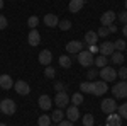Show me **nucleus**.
<instances>
[{"instance_id":"obj_1","label":"nucleus","mask_w":127,"mask_h":126,"mask_svg":"<svg viewBox=\"0 0 127 126\" xmlns=\"http://www.w3.org/2000/svg\"><path fill=\"white\" fill-rule=\"evenodd\" d=\"M107 90H108L107 82H103V80L90 82V94H93V96H103Z\"/></svg>"},{"instance_id":"obj_46","label":"nucleus","mask_w":127,"mask_h":126,"mask_svg":"<svg viewBox=\"0 0 127 126\" xmlns=\"http://www.w3.org/2000/svg\"><path fill=\"white\" fill-rule=\"evenodd\" d=\"M126 10H127V0H126Z\"/></svg>"},{"instance_id":"obj_40","label":"nucleus","mask_w":127,"mask_h":126,"mask_svg":"<svg viewBox=\"0 0 127 126\" xmlns=\"http://www.w3.org/2000/svg\"><path fill=\"white\" fill-rule=\"evenodd\" d=\"M58 126H75V125H73L69 119H63L61 123H58Z\"/></svg>"},{"instance_id":"obj_3","label":"nucleus","mask_w":127,"mask_h":126,"mask_svg":"<svg viewBox=\"0 0 127 126\" xmlns=\"http://www.w3.org/2000/svg\"><path fill=\"white\" fill-rule=\"evenodd\" d=\"M15 111H17V104H15L12 99H3V101H0V113H3V114H7V116H12Z\"/></svg>"},{"instance_id":"obj_34","label":"nucleus","mask_w":127,"mask_h":126,"mask_svg":"<svg viewBox=\"0 0 127 126\" xmlns=\"http://www.w3.org/2000/svg\"><path fill=\"white\" fill-rule=\"evenodd\" d=\"M117 77H120L122 80H127V67H120V70L117 72Z\"/></svg>"},{"instance_id":"obj_45","label":"nucleus","mask_w":127,"mask_h":126,"mask_svg":"<svg viewBox=\"0 0 127 126\" xmlns=\"http://www.w3.org/2000/svg\"><path fill=\"white\" fill-rule=\"evenodd\" d=\"M0 126H7V125H5V123H0Z\"/></svg>"},{"instance_id":"obj_33","label":"nucleus","mask_w":127,"mask_h":126,"mask_svg":"<svg viewBox=\"0 0 127 126\" xmlns=\"http://www.w3.org/2000/svg\"><path fill=\"white\" fill-rule=\"evenodd\" d=\"M80 90H81V94H90V82H81Z\"/></svg>"},{"instance_id":"obj_41","label":"nucleus","mask_w":127,"mask_h":126,"mask_svg":"<svg viewBox=\"0 0 127 126\" xmlns=\"http://www.w3.org/2000/svg\"><path fill=\"white\" fill-rule=\"evenodd\" d=\"M88 51L93 55V53H97V51H98V46H97V44H92V46H88Z\"/></svg>"},{"instance_id":"obj_18","label":"nucleus","mask_w":127,"mask_h":126,"mask_svg":"<svg viewBox=\"0 0 127 126\" xmlns=\"http://www.w3.org/2000/svg\"><path fill=\"white\" fill-rule=\"evenodd\" d=\"M51 104H53V101H51V97L46 96V94H42L39 97V107L42 111H49L51 109Z\"/></svg>"},{"instance_id":"obj_14","label":"nucleus","mask_w":127,"mask_h":126,"mask_svg":"<svg viewBox=\"0 0 127 126\" xmlns=\"http://www.w3.org/2000/svg\"><path fill=\"white\" fill-rule=\"evenodd\" d=\"M66 116H68V119L71 121V123H75L76 119H80V111H78V106H68V109H66Z\"/></svg>"},{"instance_id":"obj_9","label":"nucleus","mask_w":127,"mask_h":126,"mask_svg":"<svg viewBox=\"0 0 127 126\" xmlns=\"http://www.w3.org/2000/svg\"><path fill=\"white\" fill-rule=\"evenodd\" d=\"M14 89H15V92H17L19 96H27L31 92V87H29V84H27L26 80H17L15 85H14Z\"/></svg>"},{"instance_id":"obj_12","label":"nucleus","mask_w":127,"mask_h":126,"mask_svg":"<svg viewBox=\"0 0 127 126\" xmlns=\"http://www.w3.org/2000/svg\"><path fill=\"white\" fill-rule=\"evenodd\" d=\"M41 65H44V67H48L49 63H51V60H53V53L49 51V49H42L39 53V56H37Z\"/></svg>"},{"instance_id":"obj_31","label":"nucleus","mask_w":127,"mask_h":126,"mask_svg":"<svg viewBox=\"0 0 127 126\" xmlns=\"http://www.w3.org/2000/svg\"><path fill=\"white\" fill-rule=\"evenodd\" d=\"M114 46H115V51H122V53H124V49H126V41L117 39V41L114 43Z\"/></svg>"},{"instance_id":"obj_16","label":"nucleus","mask_w":127,"mask_h":126,"mask_svg":"<svg viewBox=\"0 0 127 126\" xmlns=\"http://www.w3.org/2000/svg\"><path fill=\"white\" fill-rule=\"evenodd\" d=\"M42 22H44L48 27H56L58 22H59V19H58V15H54V14H46L44 19H42Z\"/></svg>"},{"instance_id":"obj_24","label":"nucleus","mask_w":127,"mask_h":126,"mask_svg":"<svg viewBox=\"0 0 127 126\" xmlns=\"http://www.w3.org/2000/svg\"><path fill=\"white\" fill-rule=\"evenodd\" d=\"M69 101H71L73 106H80V104H83V94L76 92V94H73V96L69 97Z\"/></svg>"},{"instance_id":"obj_28","label":"nucleus","mask_w":127,"mask_h":126,"mask_svg":"<svg viewBox=\"0 0 127 126\" xmlns=\"http://www.w3.org/2000/svg\"><path fill=\"white\" fill-rule=\"evenodd\" d=\"M81 123H83V126H93L95 119H93V116H92V114H85V116H83V119H81Z\"/></svg>"},{"instance_id":"obj_43","label":"nucleus","mask_w":127,"mask_h":126,"mask_svg":"<svg viewBox=\"0 0 127 126\" xmlns=\"http://www.w3.org/2000/svg\"><path fill=\"white\" fill-rule=\"evenodd\" d=\"M122 34L127 36V24H124V27H122Z\"/></svg>"},{"instance_id":"obj_37","label":"nucleus","mask_w":127,"mask_h":126,"mask_svg":"<svg viewBox=\"0 0 127 126\" xmlns=\"http://www.w3.org/2000/svg\"><path fill=\"white\" fill-rule=\"evenodd\" d=\"M7 24H9V22H7V17L0 14V29H5V27H7Z\"/></svg>"},{"instance_id":"obj_2","label":"nucleus","mask_w":127,"mask_h":126,"mask_svg":"<svg viewBox=\"0 0 127 126\" xmlns=\"http://www.w3.org/2000/svg\"><path fill=\"white\" fill-rule=\"evenodd\" d=\"M76 56H78V63L80 65H81V67H87V68H90L92 65H93V61H95L93 55H92L88 49H81Z\"/></svg>"},{"instance_id":"obj_30","label":"nucleus","mask_w":127,"mask_h":126,"mask_svg":"<svg viewBox=\"0 0 127 126\" xmlns=\"http://www.w3.org/2000/svg\"><path fill=\"white\" fill-rule=\"evenodd\" d=\"M117 111H119V116H120V118L127 119V102H126V104H120V106L117 107Z\"/></svg>"},{"instance_id":"obj_15","label":"nucleus","mask_w":127,"mask_h":126,"mask_svg":"<svg viewBox=\"0 0 127 126\" xmlns=\"http://www.w3.org/2000/svg\"><path fill=\"white\" fill-rule=\"evenodd\" d=\"M107 123L105 126H122V118L115 114V113H112V114H107Z\"/></svg>"},{"instance_id":"obj_22","label":"nucleus","mask_w":127,"mask_h":126,"mask_svg":"<svg viewBox=\"0 0 127 126\" xmlns=\"http://www.w3.org/2000/svg\"><path fill=\"white\" fill-rule=\"evenodd\" d=\"M63 118H64V113H63V109H56L54 113H53V116H51V121H54V125H58L63 121Z\"/></svg>"},{"instance_id":"obj_23","label":"nucleus","mask_w":127,"mask_h":126,"mask_svg":"<svg viewBox=\"0 0 127 126\" xmlns=\"http://www.w3.org/2000/svg\"><path fill=\"white\" fill-rule=\"evenodd\" d=\"M107 63H108V58H107V56H103V55L97 56V58H95V61H93V65H95V67H98V68L107 67Z\"/></svg>"},{"instance_id":"obj_42","label":"nucleus","mask_w":127,"mask_h":126,"mask_svg":"<svg viewBox=\"0 0 127 126\" xmlns=\"http://www.w3.org/2000/svg\"><path fill=\"white\" fill-rule=\"evenodd\" d=\"M107 29H108V32H115V31H117V26H115V24H110Z\"/></svg>"},{"instance_id":"obj_25","label":"nucleus","mask_w":127,"mask_h":126,"mask_svg":"<svg viewBox=\"0 0 127 126\" xmlns=\"http://www.w3.org/2000/svg\"><path fill=\"white\" fill-rule=\"evenodd\" d=\"M37 126H51V116L41 114L39 119H37Z\"/></svg>"},{"instance_id":"obj_35","label":"nucleus","mask_w":127,"mask_h":126,"mask_svg":"<svg viewBox=\"0 0 127 126\" xmlns=\"http://www.w3.org/2000/svg\"><path fill=\"white\" fill-rule=\"evenodd\" d=\"M97 34H98V38H107V36L110 34V32H108V29H107V27H103V26H102V27H100V29L97 31Z\"/></svg>"},{"instance_id":"obj_11","label":"nucleus","mask_w":127,"mask_h":126,"mask_svg":"<svg viewBox=\"0 0 127 126\" xmlns=\"http://www.w3.org/2000/svg\"><path fill=\"white\" fill-rule=\"evenodd\" d=\"M66 49H68V53H71V55H78L80 51L83 49V43L81 41H69L68 44H66Z\"/></svg>"},{"instance_id":"obj_10","label":"nucleus","mask_w":127,"mask_h":126,"mask_svg":"<svg viewBox=\"0 0 127 126\" xmlns=\"http://www.w3.org/2000/svg\"><path fill=\"white\" fill-rule=\"evenodd\" d=\"M98 51L103 55V56H110L114 51H115V46H114V43H110V41H103L100 46H98Z\"/></svg>"},{"instance_id":"obj_17","label":"nucleus","mask_w":127,"mask_h":126,"mask_svg":"<svg viewBox=\"0 0 127 126\" xmlns=\"http://www.w3.org/2000/svg\"><path fill=\"white\" fill-rule=\"evenodd\" d=\"M0 87L3 90H9V89L14 87V80L10 75H0Z\"/></svg>"},{"instance_id":"obj_4","label":"nucleus","mask_w":127,"mask_h":126,"mask_svg":"<svg viewBox=\"0 0 127 126\" xmlns=\"http://www.w3.org/2000/svg\"><path fill=\"white\" fill-rule=\"evenodd\" d=\"M112 94H114V97H117V99H126L127 97V80H122V82L115 84L112 87Z\"/></svg>"},{"instance_id":"obj_38","label":"nucleus","mask_w":127,"mask_h":126,"mask_svg":"<svg viewBox=\"0 0 127 126\" xmlns=\"http://www.w3.org/2000/svg\"><path fill=\"white\" fill-rule=\"evenodd\" d=\"M117 17H119V20H120V22H124V24H127V10H124V12H120V14H119Z\"/></svg>"},{"instance_id":"obj_32","label":"nucleus","mask_w":127,"mask_h":126,"mask_svg":"<svg viewBox=\"0 0 127 126\" xmlns=\"http://www.w3.org/2000/svg\"><path fill=\"white\" fill-rule=\"evenodd\" d=\"M44 75H46L48 78H54V77H56V70L48 65V67H46V70H44Z\"/></svg>"},{"instance_id":"obj_7","label":"nucleus","mask_w":127,"mask_h":126,"mask_svg":"<svg viewBox=\"0 0 127 126\" xmlns=\"http://www.w3.org/2000/svg\"><path fill=\"white\" fill-rule=\"evenodd\" d=\"M117 19V14L114 12V10H107V12H103L102 14V17H100V22H102V26L103 27H108L110 24H114V20Z\"/></svg>"},{"instance_id":"obj_19","label":"nucleus","mask_w":127,"mask_h":126,"mask_svg":"<svg viewBox=\"0 0 127 126\" xmlns=\"http://www.w3.org/2000/svg\"><path fill=\"white\" fill-rule=\"evenodd\" d=\"M85 5V0H69V12H73V14H76L81 10V7Z\"/></svg>"},{"instance_id":"obj_6","label":"nucleus","mask_w":127,"mask_h":126,"mask_svg":"<svg viewBox=\"0 0 127 126\" xmlns=\"http://www.w3.org/2000/svg\"><path fill=\"white\" fill-rule=\"evenodd\" d=\"M102 111L105 113V114H112V113H117V102H115V99H103L102 101Z\"/></svg>"},{"instance_id":"obj_8","label":"nucleus","mask_w":127,"mask_h":126,"mask_svg":"<svg viewBox=\"0 0 127 126\" xmlns=\"http://www.w3.org/2000/svg\"><path fill=\"white\" fill-rule=\"evenodd\" d=\"M54 104L59 107V109H63V107H68L69 104V96L63 90V92H58L56 97H54Z\"/></svg>"},{"instance_id":"obj_21","label":"nucleus","mask_w":127,"mask_h":126,"mask_svg":"<svg viewBox=\"0 0 127 126\" xmlns=\"http://www.w3.org/2000/svg\"><path fill=\"white\" fill-rule=\"evenodd\" d=\"M110 60H112V63H115V65H122V63H124V53H122V51H114V53L110 55Z\"/></svg>"},{"instance_id":"obj_27","label":"nucleus","mask_w":127,"mask_h":126,"mask_svg":"<svg viewBox=\"0 0 127 126\" xmlns=\"http://www.w3.org/2000/svg\"><path fill=\"white\" fill-rule=\"evenodd\" d=\"M58 27L61 31H69V29H71V20H68V19L59 20V22H58Z\"/></svg>"},{"instance_id":"obj_44","label":"nucleus","mask_w":127,"mask_h":126,"mask_svg":"<svg viewBox=\"0 0 127 126\" xmlns=\"http://www.w3.org/2000/svg\"><path fill=\"white\" fill-rule=\"evenodd\" d=\"M0 9H3V0H0Z\"/></svg>"},{"instance_id":"obj_26","label":"nucleus","mask_w":127,"mask_h":126,"mask_svg":"<svg viewBox=\"0 0 127 126\" xmlns=\"http://www.w3.org/2000/svg\"><path fill=\"white\" fill-rule=\"evenodd\" d=\"M58 61H59V65H61L63 68H69V67H71V60H69L66 55H61Z\"/></svg>"},{"instance_id":"obj_20","label":"nucleus","mask_w":127,"mask_h":126,"mask_svg":"<svg viewBox=\"0 0 127 126\" xmlns=\"http://www.w3.org/2000/svg\"><path fill=\"white\" fill-rule=\"evenodd\" d=\"M98 41V34L95 31H88L87 34H85V43H87L88 46H92V44H97Z\"/></svg>"},{"instance_id":"obj_29","label":"nucleus","mask_w":127,"mask_h":126,"mask_svg":"<svg viewBox=\"0 0 127 126\" xmlns=\"http://www.w3.org/2000/svg\"><path fill=\"white\" fill-rule=\"evenodd\" d=\"M37 24H39V19H37L36 15H31L29 19H27V26H29L31 29H36V27H37Z\"/></svg>"},{"instance_id":"obj_13","label":"nucleus","mask_w":127,"mask_h":126,"mask_svg":"<svg viewBox=\"0 0 127 126\" xmlns=\"http://www.w3.org/2000/svg\"><path fill=\"white\" fill-rule=\"evenodd\" d=\"M27 43H29L31 46H37L41 43V34L36 29H31L29 34H27Z\"/></svg>"},{"instance_id":"obj_5","label":"nucleus","mask_w":127,"mask_h":126,"mask_svg":"<svg viewBox=\"0 0 127 126\" xmlns=\"http://www.w3.org/2000/svg\"><path fill=\"white\" fill-rule=\"evenodd\" d=\"M98 77H102L103 82H114V80L117 78V72H115L112 67H103V68H100Z\"/></svg>"},{"instance_id":"obj_39","label":"nucleus","mask_w":127,"mask_h":126,"mask_svg":"<svg viewBox=\"0 0 127 126\" xmlns=\"http://www.w3.org/2000/svg\"><path fill=\"white\" fill-rule=\"evenodd\" d=\"M54 89H56L58 92H63V90H64V84H63V82H56V84H54Z\"/></svg>"},{"instance_id":"obj_36","label":"nucleus","mask_w":127,"mask_h":126,"mask_svg":"<svg viewBox=\"0 0 127 126\" xmlns=\"http://www.w3.org/2000/svg\"><path fill=\"white\" fill-rule=\"evenodd\" d=\"M87 77L90 78V80H93V78H95V77H98V72H97V70H95V68H90V70H88V72H87Z\"/></svg>"}]
</instances>
